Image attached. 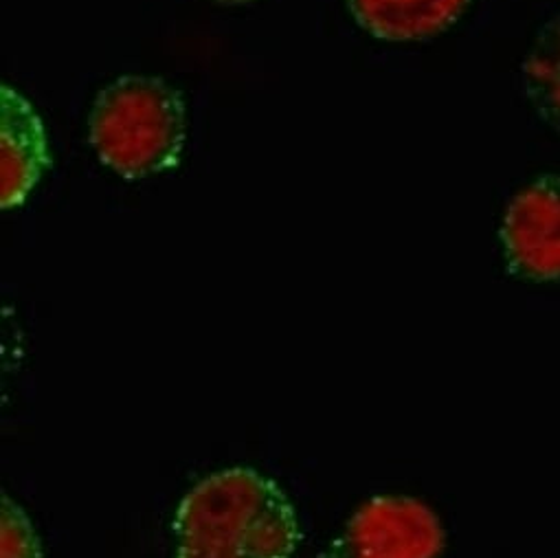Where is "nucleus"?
Here are the masks:
<instances>
[{
  "label": "nucleus",
  "instance_id": "obj_1",
  "mask_svg": "<svg viewBox=\"0 0 560 558\" xmlns=\"http://www.w3.org/2000/svg\"><path fill=\"white\" fill-rule=\"evenodd\" d=\"M174 558H293L295 505L270 477L235 466L198 481L178 503Z\"/></svg>",
  "mask_w": 560,
  "mask_h": 558
},
{
  "label": "nucleus",
  "instance_id": "obj_2",
  "mask_svg": "<svg viewBox=\"0 0 560 558\" xmlns=\"http://www.w3.org/2000/svg\"><path fill=\"white\" fill-rule=\"evenodd\" d=\"M185 135L183 95L161 78L115 80L97 95L89 117L91 146L124 178H145L174 167Z\"/></svg>",
  "mask_w": 560,
  "mask_h": 558
},
{
  "label": "nucleus",
  "instance_id": "obj_3",
  "mask_svg": "<svg viewBox=\"0 0 560 558\" xmlns=\"http://www.w3.org/2000/svg\"><path fill=\"white\" fill-rule=\"evenodd\" d=\"M446 534L440 516L413 497L363 503L324 558H440Z\"/></svg>",
  "mask_w": 560,
  "mask_h": 558
},
{
  "label": "nucleus",
  "instance_id": "obj_4",
  "mask_svg": "<svg viewBox=\"0 0 560 558\" xmlns=\"http://www.w3.org/2000/svg\"><path fill=\"white\" fill-rule=\"evenodd\" d=\"M499 237L512 275L560 282V174L532 181L510 200Z\"/></svg>",
  "mask_w": 560,
  "mask_h": 558
},
{
  "label": "nucleus",
  "instance_id": "obj_5",
  "mask_svg": "<svg viewBox=\"0 0 560 558\" xmlns=\"http://www.w3.org/2000/svg\"><path fill=\"white\" fill-rule=\"evenodd\" d=\"M0 115H3V187L0 205L3 209L19 207L27 200L34 187L51 167L47 130L36 108L12 86L0 89Z\"/></svg>",
  "mask_w": 560,
  "mask_h": 558
},
{
  "label": "nucleus",
  "instance_id": "obj_6",
  "mask_svg": "<svg viewBox=\"0 0 560 558\" xmlns=\"http://www.w3.org/2000/svg\"><path fill=\"white\" fill-rule=\"evenodd\" d=\"M472 0H348L357 23L389 43H413L453 27Z\"/></svg>",
  "mask_w": 560,
  "mask_h": 558
},
{
  "label": "nucleus",
  "instance_id": "obj_7",
  "mask_svg": "<svg viewBox=\"0 0 560 558\" xmlns=\"http://www.w3.org/2000/svg\"><path fill=\"white\" fill-rule=\"evenodd\" d=\"M523 86L540 121L560 135V16L538 32L523 62Z\"/></svg>",
  "mask_w": 560,
  "mask_h": 558
},
{
  "label": "nucleus",
  "instance_id": "obj_8",
  "mask_svg": "<svg viewBox=\"0 0 560 558\" xmlns=\"http://www.w3.org/2000/svg\"><path fill=\"white\" fill-rule=\"evenodd\" d=\"M0 558H43V545L32 519L8 495L0 501Z\"/></svg>",
  "mask_w": 560,
  "mask_h": 558
},
{
  "label": "nucleus",
  "instance_id": "obj_9",
  "mask_svg": "<svg viewBox=\"0 0 560 558\" xmlns=\"http://www.w3.org/2000/svg\"><path fill=\"white\" fill-rule=\"evenodd\" d=\"M215 3H220V5H246V3H253V0H215Z\"/></svg>",
  "mask_w": 560,
  "mask_h": 558
}]
</instances>
